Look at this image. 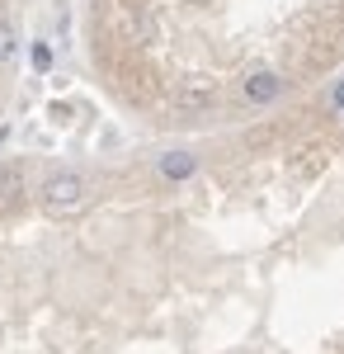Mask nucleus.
Here are the masks:
<instances>
[{
    "instance_id": "nucleus-4",
    "label": "nucleus",
    "mask_w": 344,
    "mask_h": 354,
    "mask_svg": "<svg viewBox=\"0 0 344 354\" xmlns=\"http://www.w3.org/2000/svg\"><path fill=\"white\" fill-rule=\"evenodd\" d=\"M15 53H19L15 24H10V19H0V62H15Z\"/></svg>"
},
{
    "instance_id": "nucleus-5",
    "label": "nucleus",
    "mask_w": 344,
    "mask_h": 354,
    "mask_svg": "<svg viewBox=\"0 0 344 354\" xmlns=\"http://www.w3.org/2000/svg\"><path fill=\"white\" fill-rule=\"evenodd\" d=\"M33 66H38V71H48V66H52V53H48V48H43V43H38V48H33Z\"/></svg>"
},
{
    "instance_id": "nucleus-2",
    "label": "nucleus",
    "mask_w": 344,
    "mask_h": 354,
    "mask_svg": "<svg viewBox=\"0 0 344 354\" xmlns=\"http://www.w3.org/2000/svg\"><path fill=\"white\" fill-rule=\"evenodd\" d=\"M283 95V81L274 76V71H255L250 81H245V100L250 104H269V100H278Z\"/></svg>"
},
{
    "instance_id": "nucleus-3",
    "label": "nucleus",
    "mask_w": 344,
    "mask_h": 354,
    "mask_svg": "<svg viewBox=\"0 0 344 354\" xmlns=\"http://www.w3.org/2000/svg\"><path fill=\"white\" fill-rule=\"evenodd\" d=\"M193 170H198V161H193L189 151H165V156H160V175H165V180H189Z\"/></svg>"
},
{
    "instance_id": "nucleus-1",
    "label": "nucleus",
    "mask_w": 344,
    "mask_h": 354,
    "mask_svg": "<svg viewBox=\"0 0 344 354\" xmlns=\"http://www.w3.org/2000/svg\"><path fill=\"white\" fill-rule=\"evenodd\" d=\"M85 194H90V185H85L80 175H71V170H61V175H52V180L43 185V208H48L52 218H66V213H76L80 203H85Z\"/></svg>"
},
{
    "instance_id": "nucleus-6",
    "label": "nucleus",
    "mask_w": 344,
    "mask_h": 354,
    "mask_svg": "<svg viewBox=\"0 0 344 354\" xmlns=\"http://www.w3.org/2000/svg\"><path fill=\"white\" fill-rule=\"evenodd\" d=\"M335 109H340V113H344V81H340V85H335Z\"/></svg>"
}]
</instances>
